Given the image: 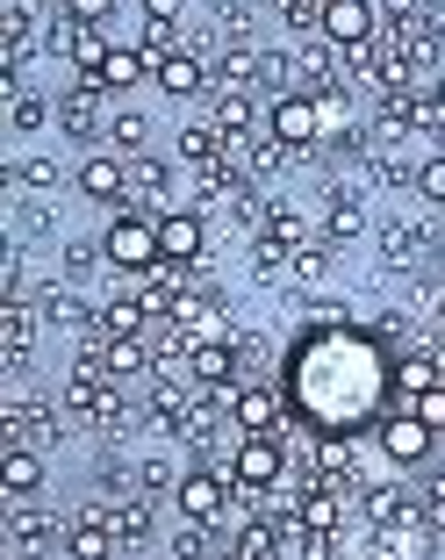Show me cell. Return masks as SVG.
Listing matches in <instances>:
<instances>
[{"label":"cell","mask_w":445,"mask_h":560,"mask_svg":"<svg viewBox=\"0 0 445 560\" xmlns=\"http://www.w3.org/2000/svg\"><path fill=\"white\" fill-rule=\"evenodd\" d=\"M330 237H309V245H295V259H288V288H295V295H316V288H324L330 280Z\"/></svg>","instance_id":"d4e9b609"},{"label":"cell","mask_w":445,"mask_h":560,"mask_svg":"<svg viewBox=\"0 0 445 560\" xmlns=\"http://www.w3.org/2000/svg\"><path fill=\"white\" fill-rule=\"evenodd\" d=\"M438 324H445V288H438Z\"/></svg>","instance_id":"8d00e7d4"},{"label":"cell","mask_w":445,"mask_h":560,"mask_svg":"<svg viewBox=\"0 0 445 560\" xmlns=\"http://www.w3.org/2000/svg\"><path fill=\"white\" fill-rule=\"evenodd\" d=\"M316 231L330 237V245H352V237H366V201H360V187H330L324 195V215H316Z\"/></svg>","instance_id":"e0dca14e"},{"label":"cell","mask_w":445,"mask_h":560,"mask_svg":"<svg viewBox=\"0 0 445 560\" xmlns=\"http://www.w3.org/2000/svg\"><path fill=\"white\" fill-rule=\"evenodd\" d=\"M8 546H15L22 560H36V553H50V546H66V525L72 517H58V511H30V495L22 503H8Z\"/></svg>","instance_id":"9c48e42d"},{"label":"cell","mask_w":445,"mask_h":560,"mask_svg":"<svg viewBox=\"0 0 445 560\" xmlns=\"http://www.w3.org/2000/svg\"><path fill=\"white\" fill-rule=\"evenodd\" d=\"M144 144H151V116L116 101V116H108V151H122V159H144Z\"/></svg>","instance_id":"83f0119b"},{"label":"cell","mask_w":445,"mask_h":560,"mask_svg":"<svg viewBox=\"0 0 445 560\" xmlns=\"http://www.w3.org/2000/svg\"><path fill=\"white\" fill-rule=\"evenodd\" d=\"M94 266H108V252H101V237L86 245V237H66V252H58V280H72V288H86L94 280Z\"/></svg>","instance_id":"4dcf8cb0"},{"label":"cell","mask_w":445,"mask_h":560,"mask_svg":"<svg viewBox=\"0 0 445 560\" xmlns=\"http://www.w3.org/2000/svg\"><path fill=\"white\" fill-rule=\"evenodd\" d=\"M0 187H8V195H58V187H66V165L44 159V151H30V159L0 165Z\"/></svg>","instance_id":"d6986e66"},{"label":"cell","mask_w":445,"mask_h":560,"mask_svg":"<svg viewBox=\"0 0 445 560\" xmlns=\"http://www.w3.org/2000/svg\"><path fill=\"white\" fill-rule=\"evenodd\" d=\"M15 560H22V553H15Z\"/></svg>","instance_id":"f35d334b"},{"label":"cell","mask_w":445,"mask_h":560,"mask_svg":"<svg viewBox=\"0 0 445 560\" xmlns=\"http://www.w3.org/2000/svg\"><path fill=\"white\" fill-rule=\"evenodd\" d=\"M72 187H80L86 201H101V209H130V159H122V151H86V159L72 165Z\"/></svg>","instance_id":"52a82bcc"},{"label":"cell","mask_w":445,"mask_h":560,"mask_svg":"<svg viewBox=\"0 0 445 560\" xmlns=\"http://www.w3.org/2000/svg\"><path fill=\"white\" fill-rule=\"evenodd\" d=\"M209 122L223 130V144H251V130H259V101H251V94H237V86H215Z\"/></svg>","instance_id":"ffe728a7"},{"label":"cell","mask_w":445,"mask_h":560,"mask_svg":"<svg viewBox=\"0 0 445 560\" xmlns=\"http://www.w3.org/2000/svg\"><path fill=\"white\" fill-rule=\"evenodd\" d=\"M273 80V50L259 44H231V50H215V86H237V94H251V86Z\"/></svg>","instance_id":"2e32d148"},{"label":"cell","mask_w":445,"mask_h":560,"mask_svg":"<svg viewBox=\"0 0 445 560\" xmlns=\"http://www.w3.org/2000/svg\"><path fill=\"white\" fill-rule=\"evenodd\" d=\"M424 245H431V223H380V266L388 273H402V266H417L424 259Z\"/></svg>","instance_id":"7402d4cb"},{"label":"cell","mask_w":445,"mask_h":560,"mask_svg":"<svg viewBox=\"0 0 445 560\" xmlns=\"http://www.w3.org/2000/svg\"><path fill=\"white\" fill-rule=\"evenodd\" d=\"M36 324H44V310H30V302H0V346H8V366L30 360Z\"/></svg>","instance_id":"603a6c76"},{"label":"cell","mask_w":445,"mask_h":560,"mask_svg":"<svg viewBox=\"0 0 445 560\" xmlns=\"http://www.w3.org/2000/svg\"><path fill=\"white\" fill-rule=\"evenodd\" d=\"M374 439H380V453H388V467H396V475H424L431 453H438V431H431L417 410H388Z\"/></svg>","instance_id":"277c9868"},{"label":"cell","mask_w":445,"mask_h":560,"mask_svg":"<svg viewBox=\"0 0 445 560\" xmlns=\"http://www.w3.org/2000/svg\"><path fill=\"white\" fill-rule=\"evenodd\" d=\"M173 517H195V525H215V532H231V517H237V489H231V475H215V467H187V481H180V495H173Z\"/></svg>","instance_id":"7a4b0ae2"},{"label":"cell","mask_w":445,"mask_h":560,"mask_svg":"<svg viewBox=\"0 0 445 560\" xmlns=\"http://www.w3.org/2000/svg\"><path fill=\"white\" fill-rule=\"evenodd\" d=\"M273 15H281L295 36H316L324 30V0H273Z\"/></svg>","instance_id":"d6a6232c"},{"label":"cell","mask_w":445,"mask_h":560,"mask_svg":"<svg viewBox=\"0 0 445 560\" xmlns=\"http://www.w3.org/2000/svg\"><path fill=\"white\" fill-rule=\"evenodd\" d=\"M410 195H417V201H431V209H445V144L417 159V187H410Z\"/></svg>","instance_id":"1f68e13d"},{"label":"cell","mask_w":445,"mask_h":560,"mask_svg":"<svg viewBox=\"0 0 445 560\" xmlns=\"http://www.w3.org/2000/svg\"><path fill=\"white\" fill-rule=\"evenodd\" d=\"M44 122H58V101H50V94H30V86H22V94H8V130L36 137Z\"/></svg>","instance_id":"f1b7e54d"},{"label":"cell","mask_w":445,"mask_h":560,"mask_svg":"<svg viewBox=\"0 0 445 560\" xmlns=\"http://www.w3.org/2000/svg\"><path fill=\"white\" fill-rule=\"evenodd\" d=\"M151 80V58H144V50H137V44H116V50H108V66H101V86H108V94H130V86H144Z\"/></svg>","instance_id":"4316f807"},{"label":"cell","mask_w":445,"mask_h":560,"mask_svg":"<svg viewBox=\"0 0 445 560\" xmlns=\"http://www.w3.org/2000/svg\"><path fill=\"white\" fill-rule=\"evenodd\" d=\"M209 80H215V66L201 58V50H173V58H165V66L151 72V86H159L165 101H195Z\"/></svg>","instance_id":"ac0fdd59"},{"label":"cell","mask_w":445,"mask_h":560,"mask_svg":"<svg viewBox=\"0 0 445 560\" xmlns=\"http://www.w3.org/2000/svg\"><path fill=\"white\" fill-rule=\"evenodd\" d=\"M231 424L237 431H288V424H295L288 388H281V381H259V374L237 381V388H231Z\"/></svg>","instance_id":"8992f818"},{"label":"cell","mask_w":445,"mask_h":560,"mask_svg":"<svg viewBox=\"0 0 445 560\" xmlns=\"http://www.w3.org/2000/svg\"><path fill=\"white\" fill-rule=\"evenodd\" d=\"M101 252H108V266H116L122 280L151 273V266L165 259V252H159V215H144V209H116L108 223H101Z\"/></svg>","instance_id":"6da1fadb"},{"label":"cell","mask_w":445,"mask_h":560,"mask_svg":"<svg viewBox=\"0 0 445 560\" xmlns=\"http://www.w3.org/2000/svg\"><path fill=\"white\" fill-rule=\"evenodd\" d=\"M324 36L330 50H366V44H380V0H330L324 8Z\"/></svg>","instance_id":"ba28073f"},{"label":"cell","mask_w":445,"mask_h":560,"mask_svg":"<svg viewBox=\"0 0 445 560\" xmlns=\"http://www.w3.org/2000/svg\"><path fill=\"white\" fill-rule=\"evenodd\" d=\"M108 525H116V539L130 546V553H144L151 532H159V495L130 489V495H108Z\"/></svg>","instance_id":"5bb4252c"},{"label":"cell","mask_w":445,"mask_h":560,"mask_svg":"<svg viewBox=\"0 0 445 560\" xmlns=\"http://www.w3.org/2000/svg\"><path fill=\"white\" fill-rule=\"evenodd\" d=\"M36 310H44V324H50V330H72V338H94V330H101V310L80 295V288H72V280H50Z\"/></svg>","instance_id":"4fadbf2b"},{"label":"cell","mask_w":445,"mask_h":560,"mask_svg":"<svg viewBox=\"0 0 445 560\" xmlns=\"http://www.w3.org/2000/svg\"><path fill=\"white\" fill-rule=\"evenodd\" d=\"M151 310L137 302V288H116V295L101 302V338H151Z\"/></svg>","instance_id":"44dd1931"},{"label":"cell","mask_w":445,"mask_h":560,"mask_svg":"<svg viewBox=\"0 0 445 560\" xmlns=\"http://www.w3.org/2000/svg\"><path fill=\"white\" fill-rule=\"evenodd\" d=\"M108 50H116V36L101 30V22H72V15H58V22H50L44 58H58L66 72H101V66H108Z\"/></svg>","instance_id":"5b68a950"},{"label":"cell","mask_w":445,"mask_h":560,"mask_svg":"<svg viewBox=\"0 0 445 560\" xmlns=\"http://www.w3.org/2000/svg\"><path fill=\"white\" fill-rule=\"evenodd\" d=\"M144 560H173V553H144Z\"/></svg>","instance_id":"74e56055"},{"label":"cell","mask_w":445,"mask_h":560,"mask_svg":"<svg viewBox=\"0 0 445 560\" xmlns=\"http://www.w3.org/2000/svg\"><path fill=\"white\" fill-rule=\"evenodd\" d=\"M215 546H223V532H215V525H195V517H173V546H165L173 560H209Z\"/></svg>","instance_id":"f546056e"},{"label":"cell","mask_w":445,"mask_h":560,"mask_svg":"<svg viewBox=\"0 0 445 560\" xmlns=\"http://www.w3.org/2000/svg\"><path fill=\"white\" fill-rule=\"evenodd\" d=\"M410 539H424V532H374L360 560H410Z\"/></svg>","instance_id":"836d02e7"},{"label":"cell","mask_w":445,"mask_h":560,"mask_svg":"<svg viewBox=\"0 0 445 560\" xmlns=\"http://www.w3.org/2000/svg\"><path fill=\"white\" fill-rule=\"evenodd\" d=\"M187 0H144V22H180Z\"/></svg>","instance_id":"d590c367"},{"label":"cell","mask_w":445,"mask_h":560,"mask_svg":"<svg viewBox=\"0 0 445 560\" xmlns=\"http://www.w3.org/2000/svg\"><path fill=\"white\" fill-rule=\"evenodd\" d=\"M410 410H417V417H424V424H431V431L445 439V381H438V388H424V396H417Z\"/></svg>","instance_id":"e575fe53"},{"label":"cell","mask_w":445,"mask_h":560,"mask_svg":"<svg viewBox=\"0 0 445 560\" xmlns=\"http://www.w3.org/2000/svg\"><path fill=\"white\" fill-rule=\"evenodd\" d=\"M159 252L173 266H201V252H209V215L187 209V201H180V209H165L159 215Z\"/></svg>","instance_id":"8fae6325"},{"label":"cell","mask_w":445,"mask_h":560,"mask_svg":"<svg viewBox=\"0 0 445 560\" xmlns=\"http://www.w3.org/2000/svg\"><path fill=\"white\" fill-rule=\"evenodd\" d=\"M266 137L288 151H316L324 144V108H316V94H302V86H288V94L266 101Z\"/></svg>","instance_id":"3957f363"},{"label":"cell","mask_w":445,"mask_h":560,"mask_svg":"<svg viewBox=\"0 0 445 560\" xmlns=\"http://www.w3.org/2000/svg\"><path fill=\"white\" fill-rule=\"evenodd\" d=\"M223 151H231V144H223V130H215L209 116H201V122H180V137H173V159H180L187 173H195V165H215Z\"/></svg>","instance_id":"cb8c5ba5"},{"label":"cell","mask_w":445,"mask_h":560,"mask_svg":"<svg viewBox=\"0 0 445 560\" xmlns=\"http://www.w3.org/2000/svg\"><path fill=\"white\" fill-rule=\"evenodd\" d=\"M173 173H187L180 159H130V209H144V215H165V209H180L173 201Z\"/></svg>","instance_id":"7c38bea8"},{"label":"cell","mask_w":445,"mask_h":560,"mask_svg":"<svg viewBox=\"0 0 445 560\" xmlns=\"http://www.w3.org/2000/svg\"><path fill=\"white\" fill-rule=\"evenodd\" d=\"M173 453H180V445H173ZM173 453H137V489L159 495V503H173V495H180V481H187V467L173 460Z\"/></svg>","instance_id":"484cf974"},{"label":"cell","mask_w":445,"mask_h":560,"mask_svg":"<svg viewBox=\"0 0 445 560\" xmlns=\"http://www.w3.org/2000/svg\"><path fill=\"white\" fill-rule=\"evenodd\" d=\"M187 381H195V388H215V396H231L237 381H245V352H237V338H201L195 360H187Z\"/></svg>","instance_id":"30bf717a"},{"label":"cell","mask_w":445,"mask_h":560,"mask_svg":"<svg viewBox=\"0 0 445 560\" xmlns=\"http://www.w3.org/2000/svg\"><path fill=\"white\" fill-rule=\"evenodd\" d=\"M44 475H50L44 445H0V495H8V503L36 495V489H44Z\"/></svg>","instance_id":"9a60e30c"}]
</instances>
